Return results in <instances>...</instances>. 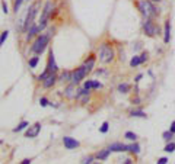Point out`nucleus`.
I'll return each mask as SVG.
<instances>
[{"instance_id":"obj_35","label":"nucleus","mask_w":175,"mask_h":164,"mask_svg":"<svg viewBox=\"0 0 175 164\" xmlns=\"http://www.w3.org/2000/svg\"><path fill=\"white\" fill-rule=\"evenodd\" d=\"M48 74H50V73H48V70H44V73L38 76V80H40V82H44V80H45V77H47Z\"/></svg>"},{"instance_id":"obj_3","label":"nucleus","mask_w":175,"mask_h":164,"mask_svg":"<svg viewBox=\"0 0 175 164\" xmlns=\"http://www.w3.org/2000/svg\"><path fill=\"white\" fill-rule=\"evenodd\" d=\"M38 8H40V2L34 3L32 6H29V8H28L26 17H25V20H24V32H28V29L34 25V19H35L37 13H38Z\"/></svg>"},{"instance_id":"obj_4","label":"nucleus","mask_w":175,"mask_h":164,"mask_svg":"<svg viewBox=\"0 0 175 164\" xmlns=\"http://www.w3.org/2000/svg\"><path fill=\"white\" fill-rule=\"evenodd\" d=\"M91 73L89 70H88V67L85 66V64H82L80 67H77L76 70H73L72 71V77H70V83H73V84H79V83L83 80L85 77L88 76V74Z\"/></svg>"},{"instance_id":"obj_40","label":"nucleus","mask_w":175,"mask_h":164,"mask_svg":"<svg viewBox=\"0 0 175 164\" xmlns=\"http://www.w3.org/2000/svg\"><path fill=\"white\" fill-rule=\"evenodd\" d=\"M124 163H125V164H131V163H133V161H131V158H127V160H125Z\"/></svg>"},{"instance_id":"obj_20","label":"nucleus","mask_w":175,"mask_h":164,"mask_svg":"<svg viewBox=\"0 0 175 164\" xmlns=\"http://www.w3.org/2000/svg\"><path fill=\"white\" fill-rule=\"evenodd\" d=\"M83 64L88 67V70H89V71H92V68H93V66H95V57H93V55H91V57L85 61Z\"/></svg>"},{"instance_id":"obj_8","label":"nucleus","mask_w":175,"mask_h":164,"mask_svg":"<svg viewBox=\"0 0 175 164\" xmlns=\"http://www.w3.org/2000/svg\"><path fill=\"white\" fill-rule=\"evenodd\" d=\"M41 126L42 125L40 122L34 123L32 126H28L25 131V137L26 138H37L40 135V132H41Z\"/></svg>"},{"instance_id":"obj_18","label":"nucleus","mask_w":175,"mask_h":164,"mask_svg":"<svg viewBox=\"0 0 175 164\" xmlns=\"http://www.w3.org/2000/svg\"><path fill=\"white\" fill-rule=\"evenodd\" d=\"M28 126H29V122H26V121H22L21 123H18V126H15L12 131H13V132H22L24 129H26Z\"/></svg>"},{"instance_id":"obj_6","label":"nucleus","mask_w":175,"mask_h":164,"mask_svg":"<svg viewBox=\"0 0 175 164\" xmlns=\"http://www.w3.org/2000/svg\"><path fill=\"white\" fill-rule=\"evenodd\" d=\"M143 31L147 36H156L159 33V28L152 22V19H144L143 22Z\"/></svg>"},{"instance_id":"obj_41","label":"nucleus","mask_w":175,"mask_h":164,"mask_svg":"<svg viewBox=\"0 0 175 164\" xmlns=\"http://www.w3.org/2000/svg\"><path fill=\"white\" fill-rule=\"evenodd\" d=\"M142 77H143L142 74H139V76H137V77H136V82H139V80H140V79H142Z\"/></svg>"},{"instance_id":"obj_12","label":"nucleus","mask_w":175,"mask_h":164,"mask_svg":"<svg viewBox=\"0 0 175 164\" xmlns=\"http://www.w3.org/2000/svg\"><path fill=\"white\" fill-rule=\"evenodd\" d=\"M89 91L91 90H86V89H80L76 94V100H79L80 103H88L89 102Z\"/></svg>"},{"instance_id":"obj_19","label":"nucleus","mask_w":175,"mask_h":164,"mask_svg":"<svg viewBox=\"0 0 175 164\" xmlns=\"http://www.w3.org/2000/svg\"><path fill=\"white\" fill-rule=\"evenodd\" d=\"M38 63H40V55H37V54H35V57L29 58V61H28L29 68H35V67L38 66Z\"/></svg>"},{"instance_id":"obj_22","label":"nucleus","mask_w":175,"mask_h":164,"mask_svg":"<svg viewBox=\"0 0 175 164\" xmlns=\"http://www.w3.org/2000/svg\"><path fill=\"white\" fill-rule=\"evenodd\" d=\"M162 138H164V140L167 141V142H169V141H172V138H174V132L171 131V129H169V131H165L164 134H162Z\"/></svg>"},{"instance_id":"obj_38","label":"nucleus","mask_w":175,"mask_h":164,"mask_svg":"<svg viewBox=\"0 0 175 164\" xmlns=\"http://www.w3.org/2000/svg\"><path fill=\"white\" fill-rule=\"evenodd\" d=\"M21 163H22V164H31V163H32V160H31V158H25V160H22Z\"/></svg>"},{"instance_id":"obj_16","label":"nucleus","mask_w":175,"mask_h":164,"mask_svg":"<svg viewBox=\"0 0 175 164\" xmlns=\"http://www.w3.org/2000/svg\"><path fill=\"white\" fill-rule=\"evenodd\" d=\"M70 77H72V71H69V70H66V71H63V73L60 74L57 77V82L60 83H67L70 82Z\"/></svg>"},{"instance_id":"obj_29","label":"nucleus","mask_w":175,"mask_h":164,"mask_svg":"<svg viewBox=\"0 0 175 164\" xmlns=\"http://www.w3.org/2000/svg\"><path fill=\"white\" fill-rule=\"evenodd\" d=\"M8 36H9V31H3L2 32V35H0V47L5 44V41L8 39Z\"/></svg>"},{"instance_id":"obj_23","label":"nucleus","mask_w":175,"mask_h":164,"mask_svg":"<svg viewBox=\"0 0 175 164\" xmlns=\"http://www.w3.org/2000/svg\"><path fill=\"white\" fill-rule=\"evenodd\" d=\"M128 151L133 153V154H139V153H140V145L134 142V144H131V145H128Z\"/></svg>"},{"instance_id":"obj_26","label":"nucleus","mask_w":175,"mask_h":164,"mask_svg":"<svg viewBox=\"0 0 175 164\" xmlns=\"http://www.w3.org/2000/svg\"><path fill=\"white\" fill-rule=\"evenodd\" d=\"M124 138H125V140H128V141H136V140H137V135H136L134 132H131V131H127L124 134Z\"/></svg>"},{"instance_id":"obj_28","label":"nucleus","mask_w":175,"mask_h":164,"mask_svg":"<svg viewBox=\"0 0 175 164\" xmlns=\"http://www.w3.org/2000/svg\"><path fill=\"white\" fill-rule=\"evenodd\" d=\"M165 151H167V153H174L175 151V142L169 141V142L167 144V147H165Z\"/></svg>"},{"instance_id":"obj_27","label":"nucleus","mask_w":175,"mask_h":164,"mask_svg":"<svg viewBox=\"0 0 175 164\" xmlns=\"http://www.w3.org/2000/svg\"><path fill=\"white\" fill-rule=\"evenodd\" d=\"M22 3H24V0H13V12L18 15V12H19V9L22 6Z\"/></svg>"},{"instance_id":"obj_37","label":"nucleus","mask_w":175,"mask_h":164,"mask_svg":"<svg viewBox=\"0 0 175 164\" xmlns=\"http://www.w3.org/2000/svg\"><path fill=\"white\" fill-rule=\"evenodd\" d=\"M140 60H142V64L144 61H147V52H143L142 55H140Z\"/></svg>"},{"instance_id":"obj_30","label":"nucleus","mask_w":175,"mask_h":164,"mask_svg":"<svg viewBox=\"0 0 175 164\" xmlns=\"http://www.w3.org/2000/svg\"><path fill=\"white\" fill-rule=\"evenodd\" d=\"M83 89L92 90V89H93V80H86V82L83 83Z\"/></svg>"},{"instance_id":"obj_5","label":"nucleus","mask_w":175,"mask_h":164,"mask_svg":"<svg viewBox=\"0 0 175 164\" xmlns=\"http://www.w3.org/2000/svg\"><path fill=\"white\" fill-rule=\"evenodd\" d=\"M114 57H115V54H114L112 47L108 45V44H104L99 49V61L104 63V64H108L114 60Z\"/></svg>"},{"instance_id":"obj_9","label":"nucleus","mask_w":175,"mask_h":164,"mask_svg":"<svg viewBox=\"0 0 175 164\" xmlns=\"http://www.w3.org/2000/svg\"><path fill=\"white\" fill-rule=\"evenodd\" d=\"M63 145L66 150H75L80 145V142L76 140V138H72V137H64L63 138Z\"/></svg>"},{"instance_id":"obj_24","label":"nucleus","mask_w":175,"mask_h":164,"mask_svg":"<svg viewBox=\"0 0 175 164\" xmlns=\"http://www.w3.org/2000/svg\"><path fill=\"white\" fill-rule=\"evenodd\" d=\"M142 64V60H140V55H134L133 58H131V61H130V66L131 67H137Z\"/></svg>"},{"instance_id":"obj_2","label":"nucleus","mask_w":175,"mask_h":164,"mask_svg":"<svg viewBox=\"0 0 175 164\" xmlns=\"http://www.w3.org/2000/svg\"><path fill=\"white\" fill-rule=\"evenodd\" d=\"M137 8L140 10V13L144 16V19H153V17L158 16V13H159L158 9L152 5L150 0H140L137 3Z\"/></svg>"},{"instance_id":"obj_13","label":"nucleus","mask_w":175,"mask_h":164,"mask_svg":"<svg viewBox=\"0 0 175 164\" xmlns=\"http://www.w3.org/2000/svg\"><path fill=\"white\" fill-rule=\"evenodd\" d=\"M75 90H76V84L70 83L66 87V90H64V96H66L67 99H76V94H77V93H75Z\"/></svg>"},{"instance_id":"obj_10","label":"nucleus","mask_w":175,"mask_h":164,"mask_svg":"<svg viewBox=\"0 0 175 164\" xmlns=\"http://www.w3.org/2000/svg\"><path fill=\"white\" fill-rule=\"evenodd\" d=\"M56 83H57V76H56V73H50L45 77V80L42 82V87H44V89H51Z\"/></svg>"},{"instance_id":"obj_39","label":"nucleus","mask_w":175,"mask_h":164,"mask_svg":"<svg viewBox=\"0 0 175 164\" xmlns=\"http://www.w3.org/2000/svg\"><path fill=\"white\" fill-rule=\"evenodd\" d=\"M171 131H172V132L175 134V121H174L172 123H171Z\"/></svg>"},{"instance_id":"obj_34","label":"nucleus","mask_w":175,"mask_h":164,"mask_svg":"<svg viewBox=\"0 0 175 164\" xmlns=\"http://www.w3.org/2000/svg\"><path fill=\"white\" fill-rule=\"evenodd\" d=\"M2 12H3L5 15H8V13H9L8 5H6V2H5V0H2Z\"/></svg>"},{"instance_id":"obj_31","label":"nucleus","mask_w":175,"mask_h":164,"mask_svg":"<svg viewBox=\"0 0 175 164\" xmlns=\"http://www.w3.org/2000/svg\"><path fill=\"white\" fill-rule=\"evenodd\" d=\"M109 129V123L108 122H104L102 125H101V128H99V132H102V134H107Z\"/></svg>"},{"instance_id":"obj_32","label":"nucleus","mask_w":175,"mask_h":164,"mask_svg":"<svg viewBox=\"0 0 175 164\" xmlns=\"http://www.w3.org/2000/svg\"><path fill=\"white\" fill-rule=\"evenodd\" d=\"M93 160H95V157L88 156V157H83V158H82V163L83 164H91V163H93Z\"/></svg>"},{"instance_id":"obj_1","label":"nucleus","mask_w":175,"mask_h":164,"mask_svg":"<svg viewBox=\"0 0 175 164\" xmlns=\"http://www.w3.org/2000/svg\"><path fill=\"white\" fill-rule=\"evenodd\" d=\"M54 32V29H51L48 33H41L37 36V39L34 41L32 47H31V52L37 54V55H41L42 52L47 49L48 44H50V39H51V35Z\"/></svg>"},{"instance_id":"obj_15","label":"nucleus","mask_w":175,"mask_h":164,"mask_svg":"<svg viewBox=\"0 0 175 164\" xmlns=\"http://www.w3.org/2000/svg\"><path fill=\"white\" fill-rule=\"evenodd\" d=\"M109 154H111V150L109 148H104V150H101V151L96 153L95 158H98V160H107L109 157Z\"/></svg>"},{"instance_id":"obj_7","label":"nucleus","mask_w":175,"mask_h":164,"mask_svg":"<svg viewBox=\"0 0 175 164\" xmlns=\"http://www.w3.org/2000/svg\"><path fill=\"white\" fill-rule=\"evenodd\" d=\"M45 70H48V73H57L58 71V66H57V63H56V58H54V51L51 48L48 51V60H47Z\"/></svg>"},{"instance_id":"obj_14","label":"nucleus","mask_w":175,"mask_h":164,"mask_svg":"<svg viewBox=\"0 0 175 164\" xmlns=\"http://www.w3.org/2000/svg\"><path fill=\"white\" fill-rule=\"evenodd\" d=\"M37 33H40V31H38V25L34 23L29 29H28V32H26V41H29V39H32L34 36L37 35Z\"/></svg>"},{"instance_id":"obj_33","label":"nucleus","mask_w":175,"mask_h":164,"mask_svg":"<svg viewBox=\"0 0 175 164\" xmlns=\"http://www.w3.org/2000/svg\"><path fill=\"white\" fill-rule=\"evenodd\" d=\"M40 105H41L42 107H45V106H48V105H50V102H48V99H47V97H41V99H40Z\"/></svg>"},{"instance_id":"obj_21","label":"nucleus","mask_w":175,"mask_h":164,"mask_svg":"<svg viewBox=\"0 0 175 164\" xmlns=\"http://www.w3.org/2000/svg\"><path fill=\"white\" fill-rule=\"evenodd\" d=\"M118 91H120V93H128V91H130V84H127V83L118 84Z\"/></svg>"},{"instance_id":"obj_11","label":"nucleus","mask_w":175,"mask_h":164,"mask_svg":"<svg viewBox=\"0 0 175 164\" xmlns=\"http://www.w3.org/2000/svg\"><path fill=\"white\" fill-rule=\"evenodd\" d=\"M108 148L111 150V153H124V151H128V145H125L123 142H114Z\"/></svg>"},{"instance_id":"obj_36","label":"nucleus","mask_w":175,"mask_h":164,"mask_svg":"<svg viewBox=\"0 0 175 164\" xmlns=\"http://www.w3.org/2000/svg\"><path fill=\"white\" fill-rule=\"evenodd\" d=\"M168 163V158L167 157H160L158 160V164H167Z\"/></svg>"},{"instance_id":"obj_17","label":"nucleus","mask_w":175,"mask_h":164,"mask_svg":"<svg viewBox=\"0 0 175 164\" xmlns=\"http://www.w3.org/2000/svg\"><path fill=\"white\" fill-rule=\"evenodd\" d=\"M171 39V23H169V20L165 22V31H164V41L165 44H168Z\"/></svg>"},{"instance_id":"obj_25","label":"nucleus","mask_w":175,"mask_h":164,"mask_svg":"<svg viewBox=\"0 0 175 164\" xmlns=\"http://www.w3.org/2000/svg\"><path fill=\"white\" fill-rule=\"evenodd\" d=\"M130 116H133V118H146V113L143 112V110H131L130 112Z\"/></svg>"},{"instance_id":"obj_42","label":"nucleus","mask_w":175,"mask_h":164,"mask_svg":"<svg viewBox=\"0 0 175 164\" xmlns=\"http://www.w3.org/2000/svg\"><path fill=\"white\" fill-rule=\"evenodd\" d=\"M150 2H160V0H150Z\"/></svg>"}]
</instances>
